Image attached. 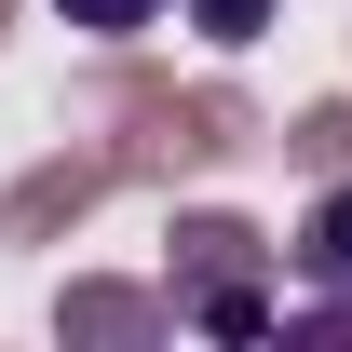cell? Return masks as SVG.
I'll use <instances>...</instances> for the list:
<instances>
[{"mask_svg": "<svg viewBox=\"0 0 352 352\" xmlns=\"http://www.w3.org/2000/svg\"><path fill=\"white\" fill-rule=\"evenodd\" d=\"M298 271H311V285H339V298H352V190H325V217L298 230Z\"/></svg>", "mask_w": 352, "mask_h": 352, "instance_id": "cell-1", "label": "cell"}, {"mask_svg": "<svg viewBox=\"0 0 352 352\" xmlns=\"http://www.w3.org/2000/svg\"><path fill=\"white\" fill-rule=\"evenodd\" d=\"M54 14H68V28H95V41H135L163 0H54Z\"/></svg>", "mask_w": 352, "mask_h": 352, "instance_id": "cell-2", "label": "cell"}, {"mask_svg": "<svg viewBox=\"0 0 352 352\" xmlns=\"http://www.w3.org/2000/svg\"><path fill=\"white\" fill-rule=\"evenodd\" d=\"M190 14H204L217 41H258V28H271V0H190Z\"/></svg>", "mask_w": 352, "mask_h": 352, "instance_id": "cell-3", "label": "cell"}]
</instances>
